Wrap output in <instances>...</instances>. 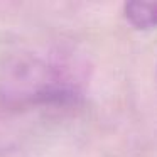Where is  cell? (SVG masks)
Instances as JSON below:
<instances>
[{
	"label": "cell",
	"mask_w": 157,
	"mask_h": 157,
	"mask_svg": "<svg viewBox=\"0 0 157 157\" xmlns=\"http://www.w3.org/2000/svg\"><path fill=\"white\" fill-rule=\"evenodd\" d=\"M0 95L14 105L71 103L81 95L79 75L63 59L17 56L0 73Z\"/></svg>",
	"instance_id": "cell-1"
},
{
	"label": "cell",
	"mask_w": 157,
	"mask_h": 157,
	"mask_svg": "<svg viewBox=\"0 0 157 157\" xmlns=\"http://www.w3.org/2000/svg\"><path fill=\"white\" fill-rule=\"evenodd\" d=\"M125 17L135 29L149 31L157 27V0L155 2H127L123 5Z\"/></svg>",
	"instance_id": "cell-2"
},
{
	"label": "cell",
	"mask_w": 157,
	"mask_h": 157,
	"mask_svg": "<svg viewBox=\"0 0 157 157\" xmlns=\"http://www.w3.org/2000/svg\"><path fill=\"white\" fill-rule=\"evenodd\" d=\"M0 157H14V150H12V147H7L5 144L0 142Z\"/></svg>",
	"instance_id": "cell-3"
}]
</instances>
